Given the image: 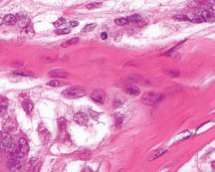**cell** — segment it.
<instances>
[{"label": "cell", "instance_id": "obj_16", "mask_svg": "<svg viewBox=\"0 0 215 172\" xmlns=\"http://www.w3.org/2000/svg\"><path fill=\"white\" fill-rule=\"evenodd\" d=\"M78 41H79V38H78V37L71 38V39H70L68 41H65L64 43H62L61 44V47H68L71 46V45H74V44L78 43Z\"/></svg>", "mask_w": 215, "mask_h": 172}, {"label": "cell", "instance_id": "obj_13", "mask_svg": "<svg viewBox=\"0 0 215 172\" xmlns=\"http://www.w3.org/2000/svg\"><path fill=\"white\" fill-rule=\"evenodd\" d=\"M201 17L203 18L204 22H213L214 20V14L208 10H203L201 13Z\"/></svg>", "mask_w": 215, "mask_h": 172}, {"label": "cell", "instance_id": "obj_1", "mask_svg": "<svg viewBox=\"0 0 215 172\" xmlns=\"http://www.w3.org/2000/svg\"><path fill=\"white\" fill-rule=\"evenodd\" d=\"M164 99V96L160 93H157L155 91H148L145 93L142 96V101L146 105L155 106L160 103Z\"/></svg>", "mask_w": 215, "mask_h": 172}, {"label": "cell", "instance_id": "obj_10", "mask_svg": "<svg viewBox=\"0 0 215 172\" xmlns=\"http://www.w3.org/2000/svg\"><path fill=\"white\" fill-rule=\"evenodd\" d=\"M22 106L23 109L29 114L31 113L34 109V103H33V101H30V99H25L24 101H22Z\"/></svg>", "mask_w": 215, "mask_h": 172}, {"label": "cell", "instance_id": "obj_14", "mask_svg": "<svg viewBox=\"0 0 215 172\" xmlns=\"http://www.w3.org/2000/svg\"><path fill=\"white\" fill-rule=\"evenodd\" d=\"M8 163L9 168H11V167H13V166H16V165H17V164H20V163H21V158L12 154V156L9 158V160H8V163Z\"/></svg>", "mask_w": 215, "mask_h": 172}, {"label": "cell", "instance_id": "obj_12", "mask_svg": "<svg viewBox=\"0 0 215 172\" xmlns=\"http://www.w3.org/2000/svg\"><path fill=\"white\" fill-rule=\"evenodd\" d=\"M125 92L128 94V95H131V96H138V95H139V93H140V90H139V88H138L136 86H133V85H132V86H128L127 88H125Z\"/></svg>", "mask_w": 215, "mask_h": 172}, {"label": "cell", "instance_id": "obj_30", "mask_svg": "<svg viewBox=\"0 0 215 172\" xmlns=\"http://www.w3.org/2000/svg\"><path fill=\"white\" fill-rule=\"evenodd\" d=\"M169 76L170 77H178L179 76V72L174 71H169Z\"/></svg>", "mask_w": 215, "mask_h": 172}, {"label": "cell", "instance_id": "obj_7", "mask_svg": "<svg viewBox=\"0 0 215 172\" xmlns=\"http://www.w3.org/2000/svg\"><path fill=\"white\" fill-rule=\"evenodd\" d=\"M3 129L5 131V132H10L14 131L16 129V124L14 121L10 118L5 119L3 122Z\"/></svg>", "mask_w": 215, "mask_h": 172}, {"label": "cell", "instance_id": "obj_32", "mask_svg": "<svg viewBox=\"0 0 215 172\" xmlns=\"http://www.w3.org/2000/svg\"><path fill=\"white\" fill-rule=\"evenodd\" d=\"M40 167V163H38V164L35 165V168H34V171H33V172H38V171H39Z\"/></svg>", "mask_w": 215, "mask_h": 172}, {"label": "cell", "instance_id": "obj_21", "mask_svg": "<svg viewBox=\"0 0 215 172\" xmlns=\"http://www.w3.org/2000/svg\"><path fill=\"white\" fill-rule=\"evenodd\" d=\"M123 119H124V117L121 115V114H118L115 116V123H116V127H120V126L122 125V123H123Z\"/></svg>", "mask_w": 215, "mask_h": 172}, {"label": "cell", "instance_id": "obj_19", "mask_svg": "<svg viewBox=\"0 0 215 172\" xmlns=\"http://www.w3.org/2000/svg\"><path fill=\"white\" fill-rule=\"evenodd\" d=\"M102 3H91V4H89L86 5V8L88 10H94V9H97V8H100L102 6Z\"/></svg>", "mask_w": 215, "mask_h": 172}, {"label": "cell", "instance_id": "obj_25", "mask_svg": "<svg viewBox=\"0 0 215 172\" xmlns=\"http://www.w3.org/2000/svg\"><path fill=\"white\" fill-rule=\"evenodd\" d=\"M174 18L176 19V20H179V21H188L189 18L186 16V15H176L174 17Z\"/></svg>", "mask_w": 215, "mask_h": 172}, {"label": "cell", "instance_id": "obj_29", "mask_svg": "<svg viewBox=\"0 0 215 172\" xmlns=\"http://www.w3.org/2000/svg\"><path fill=\"white\" fill-rule=\"evenodd\" d=\"M78 24L79 23H78V22H77V21H71V22H69L68 23H67L69 28H74V27L78 26Z\"/></svg>", "mask_w": 215, "mask_h": 172}, {"label": "cell", "instance_id": "obj_26", "mask_svg": "<svg viewBox=\"0 0 215 172\" xmlns=\"http://www.w3.org/2000/svg\"><path fill=\"white\" fill-rule=\"evenodd\" d=\"M66 22V19L65 18H59L57 21H55V22L53 23V25L55 26V27H60L62 24H64Z\"/></svg>", "mask_w": 215, "mask_h": 172}, {"label": "cell", "instance_id": "obj_22", "mask_svg": "<svg viewBox=\"0 0 215 172\" xmlns=\"http://www.w3.org/2000/svg\"><path fill=\"white\" fill-rule=\"evenodd\" d=\"M115 22L117 24V25H120V26H124V25H126L127 24V19L126 18H118V19H115Z\"/></svg>", "mask_w": 215, "mask_h": 172}, {"label": "cell", "instance_id": "obj_27", "mask_svg": "<svg viewBox=\"0 0 215 172\" xmlns=\"http://www.w3.org/2000/svg\"><path fill=\"white\" fill-rule=\"evenodd\" d=\"M10 172H21V171H22V164L20 163V164H17L16 166H13V167L10 168Z\"/></svg>", "mask_w": 215, "mask_h": 172}, {"label": "cell", "instance_id": "obj_3", "mask_svg": "<svg viewBox=\"0 0 215 172\" xmlns=\"http://www.w3.org/2000/svg\"><path fill=\"white\" fill-rule=\"evenodd\" d=\"M1 145L3 146V149H7L9 152L14 151V145L13 140L8 132H2V138H1Z\"/></svg>", "mask_w": 215, "mask_h": 172}, {"label": "cell", "instance_id": "obj_23", "mask_svg": "<svg viewBox=\"0 0 215 172\" xmlns=\"http://www.w3.org/2000/svg\"><path fill=\"white\" fill-rule=\"evenodd\" d=\"M71 32V30L68 28H64V29H59L56 30L57 35H67Z\"/></svg>", "mask_w": 215, "mask_h": 172}, {"label": "cell", "instance_id": "obj_8", "mask_svg": "<svg viewBox=\"0 0 215 172\" xmlns=\"http://www.w3.org/2000/svg\"><path fill=\"white\" fill-rule=\"evenodd\" d=\"M18 149L20 150V152H22V154L25 157L30 151V146L28 145V142L26 141L25 139L23 138H21L19 140V146H18Z\"/></svg>", "mask_w": 215, "mask_h": 172}, {"label": "cell", "instance_id": "obj_28", "mask_svg": "<svg viewBox=\"0 0 215 172\" xmlns=\"http://www.w3.org/2000/svg\"><path fill=\"white\" fill-rule=\"evenodd\" d=\"M190 21L192 22H196V23H201V22H203L204 20H203V18L201 17H193L192 19H190Z\"/></svg>", "mask_w": 215, "mask_h": 172}, {"label": "cell", "instance_id": "obj_35", "mask_svg": "<svg viewBox=\"0 0 215 172\" xmlns=\"http://www.w3.org/2000/svg\"><path fill=\"white\" fill-rule=\"evenodd\" d=\"M3 22H4V21H3L2 19H1V18H0V25H2V23H3Z\"/></svg>", "mask_w": 215, "mask_h": 172}, {"label": "cell", "instance_id": "obj_33", "mask_svg": "<svg viewBox=\"0 0 215 172\" xmlns=\"http://www.w3.org/2000/svg\"><path fill=\"white\" fill-rule=\"evenodd\" d=\"M33 163H34V159H31L30 162L27 163V166H26V168H27V169L30 168V166H31V165H32Z\"/></svg>", "mask_w": 215, "mask_h": 172}, {"label": "cell", "instance_id": "obj_24", "mask_svg": "<svg viewBox=\"0 0 215 172\" xmlns=\"http://www.w3.org/2000/svg\"><path fill=\"white\" fill-rule=\"evenodd\" d=\"M48 85L49 86H52V87H59L61 85V83H60V82L59 80H52V81H50L48 83Z\"/></svg>", "mask_w": 215, "mask_h": 172}, {"label": "cell", "instance_id": "obj_20", "mask_svg": "<svg viewBox=\"0 0 215 172\" xmlns=\"http://www.w3.org/2000/svg\"><path fill=\"white\" fill-rule=\"evenodd\" d=\"M96 27H97V24H96V23H90V24L86 25V26L82 30V32H89V31L94 30Z\"/></svg>", "mask_w": 215, "mask_h": 172}, {"label": "cell", "instance_id": "obj_2", "mask_svg": "<svg viewBox=\"0 0 215 172\" xmlns=\"http://www.w3.org/2000/svg\"><path fill=\"white\" fill-rule=\"evenodd\" d=\"M86 92L85 91L78 86H73V87H70L68 89L65 90L63 91L62 95L66 97V98H70V99H76V98H80L84 96H85Z\"/></svg>", "mask_w": 215, "mask_h": 172}, {"label": "cell", "instance_id": "obj_18", "mask_svg": "<svg viewBox=\"0 0 215 172\" xmlns=\"http://www.w3.org/2000/svg\"><path fill=\"white\" fill-rule=\"evenodd\" d=\"M126 19H127V22H140V21H142V17H141V16H139L138 14H134L133 16L127 17Z\"/></svg>", "mask_w": 215, "mask_h": 172}, {"label": "cell", "instance_id": "obj_34", "mask_svg": "<svg viewBox=\"0 0 215 172\" xmlns=\"http://www.w3.org/2000/svg\"><path fill=\"white\" fill-rule=\"evenodd\" d=\"M84 172H93V171H92L91 170H89V169H86V170H85V171H84Z\"/></svg>", "mask_w": 215, "mask_h": 172}, {"label": "cell", "instance_id": "obj_4", "mask_svg": "<svg viewBox=\"0 0 215 172\" xmlns=\"http://www.w3.org/2000/svg\"><path fill=\"white\" fill-rule=\"evenodd\" d=\"M90 98L100 104H104V102L106 101V94L105 91L98 89V90H95L92 92V94L90 95Z\"/></svg>", "mask_w": 215, "mask_h": 172}, {"label": "cell", "instance_id": "obj_15", "mask_svg": "<svg viewBox=\"0 0 215 172\" xmlns=\"http://www.w3.org/2000/svg\"><path fill=\"white\" fill-rule=\"evenodd\" d=\"M67 124H68V122H67V120L65 117L59 118V120H58V127H59V129L60 131L66 130V127H67Z\"/></svg>", "mask_w": 215, "mask_h": 172}, {"label": "cell", "instance_id": "obj_11", "mask_svg": "<svg viewBox=\"0 0 215 172\" xmlns=\"http://www.w3.org/2000/svg\"><path fill=\"white\" fill-rule=\"evenodd\" d=\"M3 21H4V23H6V24H8V25H13V24H15V23L17 22V17L14 16V15H12V14H8V15H6V16L4 17Z\"/></svg>", "mask_w": 215, "mask_h": 172}, {"label": "cell", "instance_id": "obj_17", "mask_svg": "<svg viewBox=\"0 0 215 172\" xmlns=\"http://www.w3.org/2000/svg\"><path fill=\"white\" fill-rule=\"evenodd\" d=\"M167 151L165 149H162V150H159V151H157L155 152L151 157H150V160H154V159H157V158H158L159 157H161V156H163Z\"/></svg>", "mask_w": 215, "mask_h": 172}, {"label": "cell", "instance_id": "obj_9", "mask_svg": "<svg viewBox=\"0 0 215 172\" xmlns=\"http://www.w3.org/2000/svg\"><path fill=\"white\" fill-rule=\"evenodd\" d=\"M17 22L19 23V25L22 28H26L27 26H29L30 24V21L28 20V17L26 16H24L22 13H18L17 16Z\"/></svg>", "mask_w": 215, "mask_h": 172}, {"label": "cell", "instance_id": "obj_6", "mask_svg": "<svg viewBox=\"0 0 215 172\" xmlns=\"http://www.w3.org/2000/svg\"><path fill=\"white\" fill-rule=\"evenodd\" d=\"M68 72L63 69H53L48 72V76L51 78H66L68 76Z\"/></svg>", "mask_w": 215, "mask_h": 172}, {"label": "cell", "instance_id": "obj_31", "mask_svg": "<svg viewBox=\"0 0 215 172\" xmlns=\"http://www.w3.org/2000/svg\"><path fill=\"white\" fill-rule=\"evenodd\" d=\"M101 38L102 39V40H107L108 39V34L106 32H103V33H102L101 34Z\"/></svg>", "mask_w": 215, "mask_h": 172}, {"label": "cell", "instance_id": "obj_5", "mask_svg": "<svg viewBox=\"0 0 215 172\" xmlns=\"http://www.w3.org/2000/svg\"><path fill=\"white\" fill-rule=\"evenodd\" d=\"M73 121L80 126H85V125H87L89 122V117L85 113L78 112L74 115Z\"/></svg>", "mask_w": 215, "mask_h": 172}]
</instances>
